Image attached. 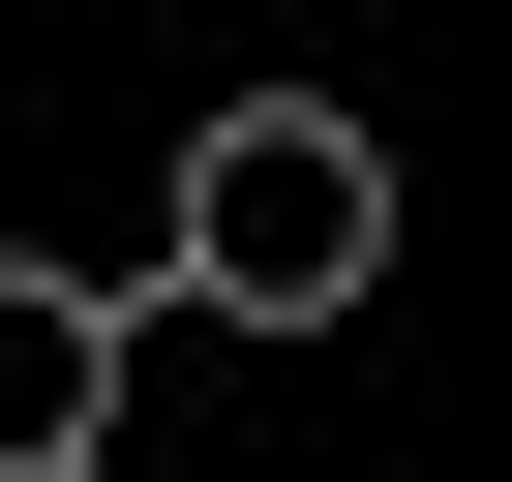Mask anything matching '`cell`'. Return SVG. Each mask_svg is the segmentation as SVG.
<instances>
[{
    "instance_id": "1",
    "label": "cell",
    "mask_w": 512,
    "mask_h": 482,
    "mask_svg": "<svg viewBox=\"0 0 512 482\" xmlns=\"http://www.w3.org/2000/svg\"><path fill=\"white\" fill-rule=\"evenodd\" d=\"M151 302H181V332H362V302H392V121L211 91V121L151 151Z\"/></svg>"
},
{
    "instance_id": "2",
    "label": "cell",
    "mask_w": 512,
    "mask_h": 482,
    "mask_svg": "<svg viewBox=\"0 0 512 482\" xmlns=\"http://www.w3.org/2000/svg\"><path fill=\"white\" fill-rule=\"evenodd\" d=\"M121 362H151V302L0 241V482H121Z\"/></svg>"
}]
</instances>
